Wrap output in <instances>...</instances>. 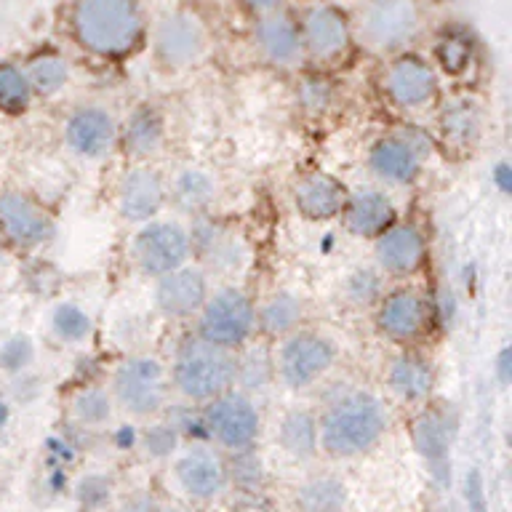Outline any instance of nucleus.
Listing matches in <instances>:
<instances>
[{
    "instance_id": "obj_50",
    "label": "nucleus",
    "mask_w": 512,
    "mask_h": 512,
    "mask_svg": "<svg viewBox=\"0 0 512 512\" xmlns=\"http://www.w3.org/2000/svg\"><path fill=\"white\" fill-rule=\"evenodd\" d=\"M254 8H272L278 0H248Z\"/></svg>"
},
{
    "instance_id": "obj_12",
    "label": "nucleus",
    "mask_w": 512,
    "mask_h": 512,
    "mask_svg": "<svg viewBox=\"0 0 512 512\" xmlns=\"http://www.w3.org/2000/svg\"><path fill=\"white\" fill-rule=\"evenodd\" d=\"M155 51H158L160 62L168 67H190L203 56L206 51V30L198 22V16L176 14L163 16L155 27Z\"/></svg>"
},
{
    "instance_id": "obj_11",
    "label": "nucleus",
    "mask_w": 512,
    "mask_h": 512,
    "mask_svg": "<svg viewBox=\"0 0 512 512\" xmlns=\"http://www.w3.org/2000/svg\"><path fill=\"white\" fill-rule=\"evenodd\" d=\"M0 232L14 246L35 248L54 235V222L40 203L24 192H3L0 195Z\"/></svg>"
},
{
    "instance_id": "obj_41",
    "label": "nucleus",
    "mask_w": 512,
    "mask_h": 512,
    "mask_svg": "<svg viewBox=\"0 0 512 512\" xmlns=\"http://www.w3.org/2000/svg\"><path fill=\"white\" fill-rule=\"evenodd\" d=\"M347 296L352 304H374L382 299V278L371 270H355L347 278Z\"/></svg>"
},
{
    "instance_id": "obj_8",
    "label": "nucleus",
    "mask_w": 512,
    "mask_h": 512,
    "mask_svg": "<svg viewBox=\"0 0 512 512\" xmlns=\"http://www.w3.org/2000/svg\"><path fill=\"white\" fill-rule=\"evenodd\" d=\"M419 30V11L411 0H366L358 11V35L374 51L406 46Z\"/></svg>"
},
{
    "instance_id": "obj_34",
    "label": "nucleus",
    "mask_w": 512,
    "mask_h": 512,
    "mask_svg": "<svg viewBox=\"0 0 512 512\" xmlns=\"http://www.w3.org/2000/svg\"><path fill=\"white\" fill-rule=\"evenodd\" d=\"M112 406H115V400H112L110 390H104V387H86V390H80L75 395V400H72V414H75V419L83 427H102V424L110 422Z\"/></svg>"
},
{
    "instance_id": "obj_49",
    "label": "nucleus",
    "mask_w": 512,
    "mask_h": 512,
    "mask_svg": "<svg viewBox=\"0 0 512 512\" xmlns=\"http://www.w3.org/2000/svg\"><path fill=\"white\" fill-rule=\"evenodd\" d=\"M8 416H11V408H8V403L3 398H0V427L8 422Z\"/></svg>"
},
{
    "instance_id": "obj_32",
    "label": "nucleus",
    "mask_w": 512,
    "mask_h": 512,
    "mask_svg": "<svg viewBox=\"0 0 512 512\" xmlns=\"http://www.w3.org/2000/svg\"><path fill=\"white\" fill-rule=\"evenodd\" d=\"M347 494L336 478H312L296 494V504L302 512H342Z\"/></svg>"
},
{
    "instance_id": "obj_20",
    "label": "nucleus",
    "mask_w": 512,
    "mask_h": 512,
    "mask_svg": "<svg viewBox=\"0 0 512 512\" xmlns=\"http://www.w3.org/2000/svg\"><path fill=\"white\" fill-rule=\"evenodd\" d=\"M190 251L214 272L240 270L246 262V246L235 232H227L214 222H198L190 232Z\"/></svg>"
},
{
    "instance_id": "obj_46",
    "label": "nucleus",
    "mask_w": 512,
    "mask_h": 512,
    "mask_svg": "<svg viewBox=\"0 0 512 512\" xmlns=\"http://www.w3.org/2000/svg\"><path fill=\"white\" fill-rule=\"evenodd\" d=\"M120 512H163L160 510V504L150 496H134L131 502L123 504V510Z\"/></svg>"
},
{
    "instance_id": "obj_51",
    "label": "nucleus",
    "mask_w": 512,
    "mask_h": 512,
    "mask_svg": "<svg viewBox=\"0 0 512 512\" xmlns=\"http://www.w3.org/2000/svg\"><path fill=\"white\" fill-rule=\"evenodd\" d=\"M163 512H187V510H163Z\"/></svg>"
},
{
    "instance_id": "obj_24",
    "label": "nucleus",
    "mask_w": 512,
    "mask_h": 512,
    "mask_svg": "<svg viewBox=\"0 0 512 512\" xmlns=\"http://www.w3.org/2000/svg\"><path fill=\"white\" fill-rule=\"evenodd\" d=\"M456 419L448 408H427L416 416L414 422V446L422 459L435 467V472L448 462V451L454 443Z\"/></svg>"
},
{
    "instance_id": "obj_28",
    "label": "nucleus",
    "mask_w": 512,
    "mask_h": 512,
    "mask_svg": "<svg viewBox=\"0 0 512 512\" xmlns=\"http://www.w3.org/2000/svg\"><path fill=\"white\" fill-rule=\"evenodd\" d=\"M216 198L214 179L200 168H184L171 182V200L184 214H206Z\"/></svg>"
},
{
    "instance_id": "obj_2",
    "label": "nucleus",
    "mask_w": 512,
    "mask_h": 512,
    "mask_svg": "<svg viewBox=\"0 0 512 512\" xmlns=\"http://www.w3.org/2000/svg\"><path fill=\"white\" fill-rule=\"evenodd\" d=\"M72 24L80 43L99 56L128 54L144 30L136 0H78Z\"/></svg>"
},
{
    "instance_id": "obj_15",
    "label": "nucleus",
    "mask_w": 512,
    "mask_h": 512,
    "mask_svg": "<svg viewBox=\"0 0 512 512\" xmlns=\"http://www.w3.org/2000/svg\"><path fill=\"white\" fill-rule=\"evenodd\" d=\"M118 139L115 120L102 107H80L64 123V142L75 155L86 160H99L112 150Z\"/></svg>"
},
{
    "instance_id": "obj_18",
    "label": "nucleus",
    "mask_w": 512,
    "mask_h": 512,
    "mask_svg": "<svg viewBox=\"0 0 512 512\" xmlns=\"http://www.w3.org/2000/svg\"><path fill=\"white\" fill-rule=\"evenodd\" d=\"M174 478L192 499H214L227 486V464L208 448H190L174 464Z\"/></svg>"
},
{
    "instance_id": "obj_3",
    "label": "nucleus",
    "mask_w": 512,
    "mask_h": 512,
    "mask_svg": "<svg viewBox=\"0 0 512 512\" xmlns=\"http://www.w3.org/2000/svg\"><path fill=\"white\" fill-rule=\"evenodd\" d=\"M235 363L238 358L232 355V350H222L216 344L203 342L200 336H190L176 350L171 382L182 398L192 403H208L232 390Z\"/></svg>"
},
{
    "instance_id": "obj_21",
    "label": "nucleus",
    "mask_w": 512,
    "mask_h": 512,
    "mask_svg": "<svg viewBox=\"0 0 512 512\" xmlns=\"http://www.w3.org/2000/svg\"><path fill=\"white\" fill-rule=\"evenodd\" d=\"M347 187L331 174H307L294 187V206L310 222H328L342 214Z\"/></svg>"
},
{
    "instance_id": "obj_7",
    "label": "nucleus",
    "mask_w": 512,
    "mask_h": 512,
    "mask_svg": "<svg viewBox=\"0 0 512 512\" xmlns=\"http://www.w3.org/2000/svg\"><path fill=\"white\" fill-rule=\"evenodd\" d=\"M131 254H134L136 267L147 278H160V275H168L187 264L192 254L190 232L184 230L182 224L152 219V222L142 224L134 235Z\"/></svg>"
},
{
    "instance_id": "obj_14",
    "label": "nucleus",
    "mask_w": 512,
    "mask_h": 512,
    "mask_svg": "<svg viewBox=\"0 0 512 512\" xmlns=\"http://www.w3.org/2000/svg\"><path fill=\"white\" fill-rule=\"evenodd\" d=\"M376 326L392 342H414L430 326V302L411 288L395 291V294L384 296L379 304Z\"/></svg>"
},
{
    "instance_id": "obj_13",
    "label": "nucleus",
    "mask_w": 512,
    "mask_h": 512,
    "mask_svg": "<svg viewBox=\"0 0 512 512\" xmlns=\"http://www.w3.org/2000/svg\"><path fill=\"white\" fill-rule=\"evenodd\" d=\"M155 307L160 315L171 320H182L198 315L200 307L208 299V280L198 267H179V270L168 272L155 278Z\"/></svg>"
},
{
    "instance_id": "obj_37",
    "label": "nucleus",
    "mask_w": 512,
    "mask_h": 512,
    "mask_svg": "<svg viewBox=\"0 0 512 512\" xmlns=\"http://www.w3.org/2000/svg\"><path fill=\"white\" fill-rule=\"evenodd\" d=\"M32 86L27 80V72L19 67H0V110L8 115H19L30 107Z\"/></svg>"
},
{
    "instance_id": "obj_33",
    "label": "nucleus",
    "mask_w": 512,
    "mask_h": 512,
    "mask_svg": "<svg viewBox=\"0 0 512 512\" xmlns=\"http://www.w3.org/2000/svg\"><path fill=\"white\" fill-rule=\"evenodd\" d=\"M51 328H54L56 339H62L67 344H80L86 342L91 336V315L75 302H62L56 304L54 315H51Z\"/></svg>"
},
{
    "instance_id": "obj_27",
    "label": "nucleus",
    "mask_w": 512,
    "mask_h": 512,
    "mask_svg": "<svg viewBox=\"0 0 512 512\" xmlns=\"http://www.w3.org/2000/svg\"><path fill=\"white\" fill-rule=\"evenodd\" d=\"M166 136V123L155 107L150 104H139L126 120L123 128V144H126L128 155L134 158H147L152 152L160 150Z\"/></svg>"
},
{
    "instance_id": "obj_30",
    "label": "nucleus",
    "mask_w": 512,
    "mask_h": 512,
    "mask_svg": "<svg viewBox=\"0 0 512 512\" xmlns=\"http://www.w3.org/2000/svg\"><path fill=\"white\" fill-rule=\"evenodd\" d=\"M302 315V299L291 291H278L262 304V310L256 312V326L267 336H288L294 334Z\"/></svg>"
},
{
    "instance_id": "obj_5",
    "label": "nucleus",
    "mask_w": 512,
    "mask_h": 512,
    "mask_svg": "<svg viewBox=\"0 0 512 512\" xmlns=\"http://www.w3.org/2000/svg\"><path fill=\"white\" fill-rule=\"evenodd\" d=\"M198 336L203 342L216 344L222 350H235L256 328V310L251 299L238 288H222L208 296L200 307Z\"/></svg>"
},
{
    "instance_id": "obj_9",
    "label": "nucleus",
    "mask_w": 512,
    "mask_h": 512,
    "mask_svg": "<svg viewBox=\"0 0 512 512\" xmlns=\"http://www.w3.org/2000/svg\"><path fill=\"white\" fill-rule=\"evenodd\" d=\"M334 360L336 350L326 336L315 331H294L280 344L275 371L288 390H304L318 382L320 376H326Z\"/></svg>"
},
{
    "instance_id": "obj_25",
    "label": "nucleus",
    "mask_w": 512,
    "mask_h": 512,
    "mask_svg": "<svg viewBox=\"0 0 512 512\" xmlns=\"http://www.w3.org/2000/svg\"><path fill=\"white\" fill-rule=\"evenodd\" d=\"M256 43L272 64L288 67L302 54V35L288 16H267L256 27Z\"/></svg>"
},
{
    "instance_id": "obj_29",
    "label": "nucleus",
    "mask_w": 512,
    "mask_h": 512,
    "mask_svg": "<svg viewBox=\"0 0 512 512\" xmlns=\"http://www.w3.org/2000/svg\"><path fill=\"white\" fill-rule=\"evenodd\" d=\"M278 440L283 451L294 456V459H312L318 454L320 446L318 419L304 408L288 411L278 427Z\"/></svg>"
},
{
    "instance_id": "obj_4",
    "label": "nucleus",
    "mask_w": 512,
    "mask_h": 512,
    "mask_svg": "<svg viewBox=\"0 0 512 512\" xmlns=\"http://www.w3.org/2000/svg\"><path fill=\"white\" fill-rule=\"evenodd\" d=\"M110 395L131 416H152L166 406L168 374L150 355H134L115 368Z\"/></svg>"
},
{
    "instance_id": "obj_43",
    "label": "nucleus",
    "mask_w": 512,
    "mask_h": 512,
    "mask_svg": "<svg viewBox=\"0 0 512 512\" xmlns=\"http://www.w3.org/2000/svg\"><path fill=\"white\" fill-rule=\"evenodd\" d=\"M78 499L86 507H99L110 499V480L102 475H86L78 483Z\"/></svg>"
},
{
    "instance_id": "obj_6",
    "label": "nucleus",
    "mask_w": 512,
    "mask_h": 512,
    "mask_svg": "<svg viewBox=\"0 0 512 512\" xmlns=\"http://www.w3.org/2000/svg\"><path fill=\"white\" fill-rule=\"evenodd\" d=\"M203 430L208 438L232 454L248 451L259 438V411L246 392H224L203 408Z\"/></svg>"
},
{
    "instance_id": "obj_36",
    "label": "nucleus",
    "mask_w": 512,
    "mask_h": 512,
    "mask_svg": "<svg viewBox=\"0 0 512 512\" xmlns=\"http://www.w3.org/2000/svg\"><path fill=\"white\" fill-rule=\"evenodd\" d=\"M472 43L470 32L462 30V27H454V30L443 32V38L438 40V62L440 67L451 75H459L470 67L472 62Z\"/></svg>"
},
{
    "instance_id": "obj_1",
    "label": "nucleus",
    "mask_w": 512,
    "mask_h": 512,
    "mask_svg": "<svg viewBox=\"0 0 512 512\" xmlns=\"http://www.w3.org/2000/svg\"><path fill=\"white\" fill-rule=\"evenodd\" d=\"M387 430L382 400L371 392L352 390L336 398L318 422L323 451L336 459H350L371 451Z\"/></svg>"
},
{
    "instance_id": "obj_31",
    "label": "nucleus",
    "mask_w": 512,
    "mask_h": 512,
    "mask_svg": "<svg viewBox=\"0 0 512 512\" xmlns=\"http://www.w3.org/2000/svg\"><path fill=\"white\" fill-rule=\"evenodd\" d=\"M440 128H443V136L446 142H451L454 147H470L480 134V110L478 104L470 102V99H459V102H451L443 110V118H440Z\"/></svg>"
},
{
    "instance_id": "obj_17",
    "label": "nucleus",
    "mask_w": 512,
    "mask_h": 512,
    "mask_svg": "<svg viewBox=\"0 0 512 512\" xmlns=\"http://www.w3.org/2000/svg\"><path fill=\"white\" fill-rule=\"evenodd\" d=\"M166 203V184L152 168H131L118 187V211L131 224H147Z\"/></svg>"
},
{
    "instance_id": "obj_39",
    "label": "nucleus",
    "mask_w": 512,
    "mask_h": 512,
    "mask_svg": "<svg viewBox=\"0 0 512 512\" xmlns=\"http://www.w3.org/2000/svg\"><path fill=\"white\" fill-rule=\"evenodd\" d=\"M35 360V344L27 334H16L0 344V368L8 374H22Z\"/></svg>"
},
{
    "instance_id": "obj_16",
    "label": "nucleus",
    "mask_w": 512,
    "mask_h": 512,
    "mask_svg": "<svg viewBox=\"0 0 512 512\" xmlns=\"http://www.w3.org/2000/svg\"><path fill=\"white\" fill-rule=\"evenodd\" d=\"M384 91L403 110H419L438 91V78L430 64L419 56H400L384 75Z\"/></svg>"
},
{
    "instance_id": "obj_42",
    "label": "nucleus",
    "mask_w": 512,
    "mask_h": 512,
    "mask_svg": "<svg viewBox=\"0 0 512 512\" xmlns=\"http://www.w3.org/2000/svg\"><path fill=\"white\" fill-rule=\"evenodd\" d=\"M232 478L238 480L240 486H256L262 480V464L248 451H238L235 459H232Z\"/></svg>"
},
{
    "instance_id": "obj_47",
    "label": "nucleus",
    "mask_w": 512,
    "mask_h": 512,
    "mask_svg": "<svg viewBox=\"0 0 512 512\" xmlns=\"http://www.w3.org/2000/svg\"><path fill=\"white\" fill-rule=\"evenodd\" d=\"M494 182L499 184V190H502L504 195H510L512 182H510V166H507V163H499V166H496Z\"/></svg>"
},
{
    "instance_id": "obj_10",
    "label": "nucleus",
    "mask_w": 512,
    "mask_h": 512,
    "mask_svg": "<svg viewBox=\"0 0 512 512\" xmlns=\"http://www.w3.org/2000/svg\"><path fill=\"white\" fill-rule=\"evenodd\" d=\"M424 152H430V139L422 131L408 128L379 139L368 152V166L382 182L411 184L422 171Z\"/></svg>"
},
{
    "instance_id": "obj_45",
    "label": "nucleus",
    "mask_w": 512,
    "mask_h": 512,
    "mask_svg": "<svg viewBox=\"0 0 512 512\" xmlns=\"http://www.w3.org/2000/svg\"><path fill=\"white\" fill-rule=\"evenodd\" d=\"M467 502L472 512H486V496H483V480L478 472L467 475Z\"/></svg>"
},
{
    "instance_id": "obj_26",
    "label": "nucleus",
    "mask_w": 512,
    "mask_h": 512,
    "mask_svg": "<svg viewBox=\"0 0 512 512\" xmlns=\"http://www.w3.org/2000/svg\"><path fill=\"white\" fill-rule=\"evenodd\" d=\"M387 384L400 400H424L432 392L435 374H432L430 363L419 355H400L387 368Z\"/></svg>"
},
{
    "instance_id": "obj_48",
    "label": "nucleus",
    "mask_w": 512,
    "mask_h": 512,
    "mask_svg": "<svg viewBox=\"0 0 512 512\" xmlns=\"http://www.w3.org/2000/svg\"><path fill=\"white\" fill-rule=\"evenodd\" d=\"M496 374H499V379H502L504 384L510 382V347H504V350L499 352V358H496Z\"/></svg>"
},
{
    "instance_id": "obj_40",
    "label": "nucleus",
    "mask_w": 512,
    "mask_h": 512,
    "mask_svg": "<svg viewBox=\"0 0 512 512\" xmlns=\"http://www.w3.org/2000/svg\"><path fill=\"white\" fill-rule=\"evenodd\" d=\"M142 446L152 459H166L179 448V430L174 422H155L142 432Z\"/></svg>"
},
{
    "instance_id": "obj_22",
    "label": "nucleus",
    "mask_w": 512,
    "mask_h": 512,
    "mask_svg": "<svg viewBox=\"0 0 512 512\" xmlns=\"http://www.w3.org/2000/svg\"><path fill=\"white\" fill-rule=\"evenodd\" d=\"M342 216L344 227L355 238H379L395 219V206H392L390 195L366 187V190H355L352 195H347Z\"/></svg>"
},
{
    "instance_id": "obj_23",
    "label": "nucleus",
    "mask_w": 512,
    "mask_h": 512,
    "mask_svg": "<svg viewBox=\"0 0 512 512\" xmlns=\"http://www.w3.org/2000/svg\"><path fill=\"white\" fill-rule=\"evenodd\" d=\"M350 43V24L334 6H315L307 11L302 24V46L318 59H334Z\"/></svg>"
},
{
    "instance_id": "obj_19",
    "label": "nucleus",
    "mask_w": 512,
    "mask_h": 512,
    "mask_svg": "<svg viewBox=\"0 0 512 512\" xmlns=\"http://www.w3.org/2000/svg\"><path fill=\"white\" fill-rule=\"evenodd\" d=\"M424 235L414 224H390L387 230L376 238L374 254L376 264L387 275H411L422 267L424 262Z\"/></svg>"
},
{
    "instance_id": "obj_44",
    "label": "nucleus",
    "mask_w": 512,
    "mask_h": 512,
    "mask_svg": "<svg viewBox=\"0 0 512 512\" xmlns=\"http://www.w3.org/2000/svg\"><path fill=\"white\" fill-rule=\"evenodd\" d=\"M299 102H302L304 110L310 112L326 110L328 102H331V88L323 80H304L302 91H299Z\"/></svg>"
},
{
    "instance_id": "obj_35",
    "label": "nucleus",
    "mask_w": 512,
    "mask_h": 512,
    "mask_svg": "<svg viewBox=\"0 0 512 512\" xmlns=\"http://www.w3.org/2000/svg\"><path fill=\"white\" fill-rule=\"evenodd\" d=\"M70 78V67L64 62L62 56L46 54L38 56L35 62L30 64V72H27V80H30L32 91H38L43 96L59 94Z\"/></svg>"
},
{
    "instance_id": "obj_38",
    "label": "nucleus",
    "mask_w": 512,
    "mask_h": 512,
    "mask_svg": "<svg viewBox=\"0 0 512 512\" xmlns=\"http://www.w3.org/2000/svg\"><path fill=\"white\" fill-rule=\"evenodd\" d=\"M275 363L267 358V352L251 350L246 358H240L235 363V384H240L246 392L264 390L272 379Z\"/></svg>"
}]
</instances>
